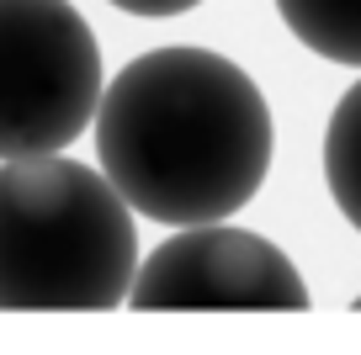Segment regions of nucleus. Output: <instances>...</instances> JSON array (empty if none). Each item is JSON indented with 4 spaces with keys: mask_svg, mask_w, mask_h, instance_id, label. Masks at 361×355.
<instances>
[{
    "mask_svg": "<svg viewBox=\"0 0 361 355\" xmlns=\"http://www.w3.org/2000/svg\"><path fill=\"white\" fill-rule=\"evenodd\" d=\"M128 308L138 313H303V270L266 233L234 223H186L133 266Z\"/></svg>",
    "mask_w": 361,
    "mask_h": 355,
    "instance_id": "nucleus-4",
    "label": "nucleus"
},
{
    "mask_svg": "<svg viewBox=\"0 0 361 355\" xmlns=\"http://www.w3.org/2000/svg\"><path fill=\"white\" fill-rule=\"evenodd\" d=\"M90 127L112 191L170 228L234 218L276 149L260 85L213 48L138 54L102 85Z\"/></svg>",
    "mask_w": 361,
    "mask_h": 355,
    "instance_id": "nucleus-1",
    "label": "nucleus"
},
{
    "mask_svg": "<svg viewBox=\"0 0 361 355\" xmlns=\"http://www.w3.org/2000/svg\"><path fill=\"white\" fill-rule=\"evenodd\" d=\"M276 11L303 48L361 69V0H276Z\"/></svg>",
    "mask_w": 361,
    "mask_h": 355,
    "instance_id": "nucleus-5",
    "label": "nucleus"
},
{
    "mask_svg": "<svg viewBox=\"0 0 361 355\" xmlns=\"http://www.w3.org/2000/svg\"><path fill=\"white\" fill-rule=\"evenodd\" d=\"M112 6L128 16H180V11H197L202 0H112Z\"/></svg>",
    "mask_w": 361,
    "mask_h": 355,
    "instance_id": "nucleus-7",
    "label": "nucleus"
},
{
    "mask_svg": "<svg viewBox=\"0 0 361 355\" xmlns=\"http://www.w3.org/2000/svg\"><path fill=\"white\" fill-rule=\"evenodd\" d=\"M324 180L345 223L361 233V80L340 96L335 117L324 127Z\"/></svg>",
    "mask_w": 361,
    "mask_h": 355,
    "instance_id": "nucleus-6",
    "label": "nucleus"
},
{
    "mask_svg": "<svg viewBox=\"0 0 361 355\" xmlns=\"http://www.w3.org/2000/svg\"><path fill=\"white\" fill-rule=\"evenodd\" d=\"M102 101V48L69 0H0V159L64 154Z\"/></svg>",
    "mask_w": 361,
    "mask_h": 355,
    "instance_id": "nucleus-3",
    "label": "nucleus"
},
{
    "mask_svg": "<svg viewBox=\"0 0 361 355\" xmlns=\"http://www.w3.org/2000/svg\"><path fill=\"white\" fill-rule=\"evenodd\" d=\"M138 266L133 207L59 154L0 165V313H112Z\"/></svg>",
    "mask_w": 361,
    "mask_h": 355,
    "instance_id": "nucleus-2",
    "label": "nucleus"
},
{
    "mask_svg": "<svg viewBox=\"0 0 361 355\" xmlns=\"http://www.w3.org/2000/svg\"><path fill=\"white\" fill-rule=\"evenodd\" d=\"M356 313H361V297H356Z\"/></svg>",
    "mask_w": 361,
    "mask_h": 355,
    "instance_id": "nucleus-8",
    "label": "nucleus"
}]
</instances>
